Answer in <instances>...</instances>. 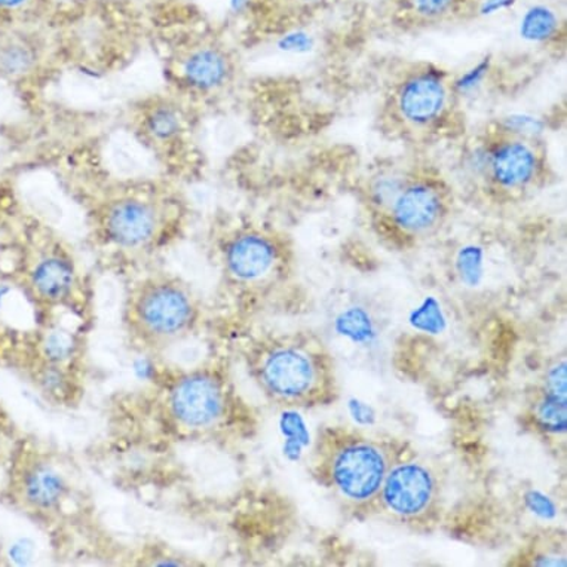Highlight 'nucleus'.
<instances>
[{
    "instance_id": "1",
    "label": "nucleus",
    "mask_w": 567,
    "mask_h": 567,
    "mask_svg": "<svg viewBox=\"0 0 567 567\" xmlns=\"http://www.w3.org/2000/svg\"><path fill=\"white\" fill-rule=\"evenodd\" d=\"M151 364L145 381L104 399L102 437L85 452L90 464L203 449L226 453L255 435V410L239 395L226 353L190 365Z\"/></svg>"
},
{
    "instance_id": "2",
    "label": "nucleus",
    "mask_w": 567,
    "mask_h": 567,
    "mask_svg": "<svg viewBox=\"0 0 567 567\" xmlns=\"http://www.w3.org/2000/svg\"><path fill=\"white\" fill-rule=\"evenodd\" d=\"M0 504L45 536L56 561L117 566L124 540L104 523L80 457L54 440L20 433L3 455Z\"/></svg>"
},
{
    "instance_id": "3",
    "label": "nucleus",
    "mask_w": 567,
    "mask_h": 567,
    "mask_svg": "<svg viewBox=\"0 0 567 567\" xmlns=\"http://www.w3.org/2000/svg\"><path fill=\"white\" fill-rule=\"evenodd\" d=\"M208 334L229 348L270 404L308 409L336 394L333 365L316 338L307 333L250 329L212 321Z\"/></svg>"
},
{
    "instance_id": "4",
    "label": "nucleus",
    "mask_w": 567,
    "mask_h": 567,
    "mask_svg": "<svg viewBox=\"0 0 567 567\" xmlns=\"http://www.w3.org/2000/svg\"><path fill=\"white\" fill-rule=\"evenodd\" d=\"M28 228L6 246L2 272L32 308L34 322H68L93 334L97 289L75 252L52 230Z\"/></svg>"
},
{
    "instance_id": "5",
    "label": "nucleus",
    "mask_w": 567,
    "mask_h": 567,
    "mask_svg": "<svg viewBox=\"0 0 567 567\" xmlns=\"http://www.w3.org/2000/svg\"><path fill=\"white\" fill-rule=\"evenodd\" d=\"M90 336L68 322L17 327L0 321V369L32 388L51 409L76 412L93 378Z\"/></svg>"
},
{
    "instance_id": "6",
    "label": "nucleus",
    "mask_w": 567,
    "mask_h": 567,
    "mask_svg": "<svg viewBox=\"0 0 567 567\" xmlns=\"http://www.w3.org/2000/svg\"><path fill=\"white\" fill-rule=\"evenodd\" d=\"M120 320L126 349L156 363L181 344L208 333L213 318L185 278L151 272L126 287Z\"/></svg>"
},
{
    "instance_id": "7",
    "label": "nucleus",
    "mask_w": 567,
    "mask_h": 567,
    "mask_svg": "<svg viewBox=\"0 0 567 567\" xmlns=\"http://www.w3.org/2000/svg\"><path fill=\"white\" fill-rule=\"evenodd\" d=\"M394 456L390 444L357 431L327 429L313 446L312 473L347 507L368 509L379 503Z\"/></svg>"
},
{
    "instance_id": "8",
    "label": "nucleus",
    "mask_w": 567,
    "mask_h": 567,
    "mask_svg": "<svg viewBox=\"0 0 567 567\" xmlns=\"http://www.w3.org/2000/svg\"><path fill=\"white\" fill-rule=\"evenodd\" d=\"M224 290L241 316H252L277 303L286 251L278 238L257 229L220 235L215 246Z\"/></svg>"
},
{
    "instance_id": "9",
    "label": "nucleus",
    "mask_w": 567,
    "mask_h": 567,
    "mask_svg": "<svg viewBox=\"0 0 567 567\" xmlns=\"http://www.w3.org/2000/svg\"><path fill=\"white\" fill-rule=\"evenodd\" d=\"M95 243L122 257L150 256L174 239L172 221L154 203L124 198L109 203L95 220Z\"/></svg>"
},
{
    "instance_id": "10",
    "label": "nucleus",
    "mask_w": 567,
    "mask_h": 567,
    "mask_svg": "<svg viewBox=\"0 0 567 567\" xmlns=\"http://www.w3.org/2000/svg\"><path fill=\"white\" fill-rule=\"evenodd\" d=\"M439 480L417 462L395 464L383 483L379 503L404 523H421L434 512L439 501Z\"/></svg>"
},
{
    "instance_id": "11",
    "label": "nucleus",
    "mask_w": 567,
    "mask_h": 567,
    "mask_svg": "<svg viewBox=\"0 0 567 567\" xmlns=\"http://www.w3.org/2000/svg\"><path fill=\"white\" fill-rule=\"evenodd\" d=\"M0 23V84L10 86L28 80L37 72L45 52L47 37L42 24Z\"/></svg>"
},
{
    "instance_id": "12",
    "label": "nucleus",
    "mask_w": 567,
    "mask_h": 567,
    "mask_svg": "<svg viewBox=\"0 0 567 567\" xmlns=\"http://www.w3.org/2000/svg\"><path fill=\"white\" fill-rule=\"evenodd\" d=\"M446 213L443 192L433 182L404 186L390 205L392 225L408 235L429 234Z\"/></svg>"
},
{
    "instance_id": "13",
    "label": "nucleus",
    "mask_w": 567,
    "mask_h": 567,
    "mask_svg": "<svg viewBox=\"0 0 567 567\" xmlns=\"http://www.w3.org/2000/svg\"><path fill=\"white\" fill-rule=\"evenodd\" d=\"M447 97V85L442 73L425 70L414 73L400 86L396 111L409 124L430 125L443 115Z\"/></svg>"
},
{
    "instance_id": "14",
    "label": "nucleus",
    "mask_w": 567,
    "mask_h": 567,
    "mask_svg": "<svg viewBox=\"0 0 567 567\" xmlns=\"http://www.w3.org/2000/svg\"><path fill=\"white\" fill-rule=\"evenodd\" d=\"M538 155L523 140H505L487 154V173L501 189L518 190L535 181Z\"/></svg>"
},
{
    "instance_id": "15",
    "label": "nucleus",
    "mask_w": 567,
    "mask_h": 567,
    "mask_svg": "<svg viewBox=\"0 0 567 567\" xmlns=\"http://www.w3.org/2000/svg\"><path fill=\"white\" fill-rule=\"evenodd\" d=\"M207 561L194 553L169 544L158 536L145 535L125 543L120 566H205Z\"/></svg>"
},
{
    "instance_id": "16",
    "label": "nucleus",
    "mask_w": 567,
    "mask_h": 567,
    "mask_svg": "<svg viewBox=\"0 0 567 567\" xmlns=\"http://www.w3.org/2000/svg\"><path fill=\"white\" fill-rule=\"evenodd\" d=\"M183 76L194 89L212 91L228 81L230 63L226 52L215 43L190 48L183 59Z\"/></svg>"
},
{
    "instance_id": "17",
    "label": "nucleus",
    "mask_w": 567,
    "mask_h": 567,
    "mask_svg": "<svg viewBox=\"0 0 567 567\" xmlns=\"http://www.w3.org/2000/svg\"><path fill=\"white\" fill-rule=\"evenodd\" d=\"M107 163L117 176L125 178L143 177L154 167L145 147L124 134H117L109 142Z\"/></svg>"
},
{
    "instance_id": "18",
    "label": "nucleus",
    "mask_w": 567,
    "mask_h": 567,
    "mask_svg": "<svg viewBox=\"0 0 567 567\" xmlns=\"http://www.w3.org/2000/svg\"><path fill=\"white\" fill-rule=\"evenodd\" d=\"M535 417L543 429L558 431L566 429V368L554 369L547 378L543 399L535 404Z\"/></svg>"
},
{
    "instance_id": "19",
    "label": "nucleus",
    "mask_w": 567,
    "mask_h": 567,
    "mask_svg": "<svg viewBox=\"0 0 567 567\" xmlns=\"http://www.w3.org/2000/svg\"><path fill=\"white\" fill-rule=\"evenodd\" d=\"M52 0H0V23L24 24L47 20Z\"/></svg>"
},
{
    "instance_id": "20",
    "label": "nucleus",
    "mask_w": 567,
    "mask_h": 567,
    "mask_svg": "<svg viewBox=\"0 0 567 567\" xmlns=\"http://www.w3.org/2000/svg\"><path fill=\"white\" fill-rule=\"evenodd\" d=\"M28 196L29 207L33 215L45 224L55 226L65 216L64 200L52 185H41Z\"/></svg>"
},
{
    "instance_id": "21",
    "label": "nucleus",
    "mask_w": 567,
    "mask_h": 567,
    "mask_svg": "<svg viewBox=\"0 0 567 567\" xmlns=\"http://www.w3.org/2000/svg\"><path fill=\"white\" fill-rule=\"evenodd\" d=\"M146 130L158 142L177 138L183 130L181 113L168 104L152 107L146 115Z\"/></svg>"
},
{
    "instance_id": "22",
    "label": "nucleus",
    "mask_w": 567,
    "mask_h": 567,
    "mask_svg": "<svg viewBox=\"0 0 567 567\" xmlns=\"http://www.w3.org/2000/svg\"><path fill=\"white\" fill-rule=\"evenodd\" d=\"M558 20L553 11L545 7H534L522 20V38L530 42H545L556 37Z\"/></svg>"
},
{
    "instance_id": "23",
    "label": "nucleus",
    "mask_w": 567,
    "mask_h": 567,
    "mask_svg": "<svg viewBox=\"0 0 567 567\" xmlns=\"http://www.w3.org/2000/svg\"><path fill=\"white\" fill-rule=\"evenodd\" d=\"M462 0H408L410 11L419 19L439 20L457 10Z\"/></svg>"
},
{
    "instance_id": "24",
    "label": "nucleus",
    "mask_w": 567,
    "mask_h": 567,
    "mask_svg": "<svg viewBox=\"0 0 567 567\" xmlns=\"http://www.w3.org/2000/svg\"><path fill=\"white\" fill-rule=\"evenodd\" d=\"M488 69H491V60L487 59L480 61L477 65L470 69L468 72L464 73V75L455 82V90L457 93H471V91L477 89V86L482 84L484 78H486Z\"/></svg>"
},
{
    "instance_id": "25",
    "label": "nucleus",
    "mask_w": 567,
    "mask_h": 567,
    "mask_svg": "<svg viewBox=\"0 0 567 567\" xmlns=\"http://www.w3.org/2000/svg\"><path fill=\"white\" fill-rule=\"evenodd\" d=\"M504 125L509 133L516 134H536L543 131V122L530 116H509L504 121Z\"/></svg>"
},
{
    "instance_id": "26",
    "label": "nucleus",
    "mask_w": 567,
    "mask_h": 567,
    "mask_svg": "<svg viewBox=\"0 0 567 567\" xmlns=\"http://www.w3.org/2000/svg\"><path fill=\"white\" fill-rule=\"evenodd\" d=\"M21 431L17 430L14 421L10 414L0 404V452L7 453L14 440L19 437Z\"/></svg>"
},
{
    "instance_id": "27",
    "label": "nucleus",
    "mask_w": 567,
    "mask_h": 567,
    "mask_svg": "<svg viewBox=\"0 0 567 567\" xmlns=\"http://www.w3.org/2000/svg\"><path fill=\"white\" fill-rule=\"evenodd\" d=\"M312 45V38L303 32L289 33L279 42L281 50L291 52H307L311 50Z\"/></svg>"
},
{
    "instance_id": "28",
    "label": "nucleus",
    "mask_w": 567,
    "mask_h": 567,
    "mask_svg": "<svg viewBox=\"0 0 567 567\" xmlns=\"http://www.w3.org/2000/svg\"><path fill=\"white\" fill-rule=\"evenodd\" d=\"M461 266H462V272H464L465 278L474 279L475 275L478 274V268H480L478 251L465 250L464 252H462Z\"/></svg>"
},
{
    "instance_id": "29",
    "label": "nucleus",
    "mask_w": 567,
    "mask_h": 567,
    "mask_svg": "<svg viewBox=\"0 0 567 567\" xmlns=\"http://www.w3.org/2000/svg\"><path fill=\"white\" fill-rule=\"evenodd\" d=\"M516 0H486L482 8L483 14H493V12H498L501 10H505V8H509Z\"/></svg>"
},
{
    "instance_id": "30",
    "label": "nucleus",
    "mask_w": 567,
    "mask_h": 567,
    "mask_svg": "<svg viewBox=\"0 0 567 567\" xmlns=\"http://www.w3.org/2000/svg\"><path fill=\"white\" fill-rule=\"evenodd\" d=\"M10 561H8V556L6 549H3L2 543H0V566H8Z\"/></svg>"
},
{
    "instance_id": "31",
    "label": "nucleus",
    "mask_w": 567,
    "mask_h": 567,
    "mask_svg": "<svg viewBox=\"0 0 567 567\" xmlns=\"http://www.w3.org/2000/svg\"><path fill=\"white\" fill-rule=\"evenodd\" d=\"M293 2H298V3H312V2H317V0H293Z\"/></svg>"
}]
</instances>
